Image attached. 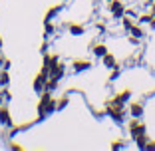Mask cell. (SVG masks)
I'll use <instances>...</instances> for the list:
<instances>
[{"mask_svg":"<svg viewBox=\"0 0 155 151\" xmlns=\"http://www.w3.org/2000/svg\"><path fill=\"white\" fill-rule=\"evenodd\" d=\"M54 110H56V100L52 97L50 90H44V94L40 97V103H38V115H40V119L46 117L48 113H52Z\"/></svg>","mask_w":155,"mask_h":151,"instance_id":"1","label":"cell"},{"mask_svg":"<svg viewBox=\"0 0 155 151\" xmlns=\"http://www.w3.org/2000/svg\"><path fill=\"white\" fill-rule=\"evenodd\" d=\"M107 115H110L114 121H117V123H121L123 121V117H125V110H123V103H117V101H114L111 100L110 101V105H107Z\"/></svg>","mask_w":155,"mask_h":151,"instance_id":"2","label":"cell"},{"mask_svg":"<svg viewBox=\"0 0 155 151\" xmlns=\"http://www.w3.org/2000/svg\"><path fill=\"white\" fill-rule=\"evenodd\" d=\"M127 129H129V135L135 139V137H139V135L145 133V123H143L139 117H133L131 121L127 123Z\"/></svg>","mask_w":155,"mask_h":151,"instance_id":"3","label":"cell"},{"mask_svg":"<svg viewBox=\"0 0 155 151\" xmlns=\"http://www.w3.org/2000/svg\"><path fill=\"white\" fill-rule=\"evenodd\" d=\"M110 14L114 18H123L125 16V6L121 4V0H110Z\"/></svg>","mask_w":155,"mask_h":151,"instance_id":"4","label":"cell"},{"mask_svg":"<svg viewBox=\"0 0 155 151\" xmlns=\"http://www.w3.org/2000/svg\"><path fill=\"white\" fill-rule=\"evenodd\" d=\"M0 123L6 125V127H10V125H12V119H10L8 107H0Z\"/></svg>","mask_w":155,"mask_h":151,"instance_id":"5","label":"cell"},{"mask_svg":"<svg viewBox=\"0 0 155 151\" xmlns=\"http://www.w3.org/2000/svg\"><path fill=\"white\" fill-rule=\"evenodd\" d=\"M91 52H94V56H97V58H104V56L107 54V46H105V44H91Z\"/></svg>","mask_w":155,"mask_h":151,"instance_id":"6","label":"cell"},{"mask_svg":"<svg viewBox=\"0 0 155 151\" xmlns=\"http://www.w3.org/2000/svg\"><path fill=\"white\" fill-rule=\"evenodd\" d=\"M64 72H66L64 64H58V66H56V68L50 72V78H54V80H62V78H64Z\"/></svg>","mask_w":155,"mask_h":151,"instance_id":"7","label":"cell"},{"mask_svg":"<svg viewBox=\"0 0 155 151\" xmlns=\"http://www.w3.org/2000/svg\"><path fill=\"white\" fill-rule=\"evenodd\" d=\"M129 113L133 117H141L143 115V103H131L129 105Z\"/></svg>","mask_w":155,"mask_h":151,"instance_id":"8","label":"cell"},{"mask_svg":"<svg viewBox=\"0 0 155 151\" xmlns=\"http://www.w3.org/2000/svg\"><path fill=\"white\" fill-rule=\"evenodd\" d=\"M91 66V62H87V60H76L74 62V70L76 72H84V70H87Z\"/></svg>","mask_w":155,"mask_h":151,"instance_id":"9","label":"cell"},{"mask_svg":"<svg viewBox=\"0 0 155 151\" xmlns=\"http://www.w3.org/2000/svg\"><path fill=\"white\" fill-rule=\"evenodd\" d=\"M129 97H131V92H129V90H123V92H119L117 96L114 97V101H117V103H125Z\"/></svg>","mask_w":155,"mask_h":151,"instance_id":"10","label":"cell"},{"mask_svg":"<svg viewBox=\"0 0 155 151\" xmlns=\"http://www.w3.org/2000/svg\"><path fill=\"white\" fill-rule=\"evenodd\" d=\"M101 60H104V66H105V68H117V64H115V58H114L111 54H105Z\"/></svg>","mask_w":155,"mask_h":151,"instance_id":"11","label":"cell"},{"mask_svg":"<svg viewBox=\"0 0 155 151\" xmlns=\"http://www.w3.org/2000/svg\"><path fill=\"white\" fill-rule=\"evenodd\" d=\"M129 32H131L133 38H143V34H145V32H143V28H141V26H137V24H133V26L129 28Z\"/></svg>","mask_w":155,"mask_h":151,"instance_id":"12","label":"cell"},{"mask_svg":"<svg viewBox=\"0 0 155 151\" xmlns=\"http://www.w3.org/2000/svg\"><path fill=\"white\" fill-rule=\"evenodd\" d=\"M70 34H74V36H82L84 34V26L82 24H70Z\"/></svg>","mask_w":155,"mask_h":151,"instance_id":"13","label":"cell"},{"mask_svg":"<svg viewBox=\"0 0 155 151\" xmlns=\"http://www.w3.org/2000/svg\"><path fill=\"white\" fill-rule=\"evenodd\" d=\"M10 84V74L6 72V70H2V72H0V86L4 87V86H8Z\"/></svg>","mask_w":155,"mask_h":151,"instance_id":"14","label":"cell"},{"mask_svg":"<svg viewBox=\"0 0 155 151\" xmlns=\"http://www.w3.org/2000/svg\"><path fill=\"white\" fill-rule=\"evenodd\" d=\"M135 145L139 147V149H145V145H147V137H145V133H143V135H139V137H135Z\"/></svg>","mask_w":155,"mask_h":151,"instance_id":"15","label":"cell"},{"mask_svg":"<svg viewBox=\"0 0 155 151\" xmlns=\"http://www.w3.org/2000/svg\"><path fill=\"white\" fill-rule=\"evenodd\" d=\"M60 10H62V6H54V8H50V10H48V14H46V20H52V18H54V16H56V12H60Z\"/></svg>","mask_w":155,"mask_h":151,"instance_id":"16","label":"cell"},{"mask_svg":"<svg viewBox=\"0 0 155 151\" xmlns=\"http://www.w3.org/2000/svg\"><path fill=\"white\" fill-rule=\"evenodd\" d=\"M131 26H133V20H131V16H127V14H125V16H123V28H125V30H129Z\"/></svg>","mask_w":155,"mask_h":151,"instance_id":"17","label":"cell"},{"mask_svg":"<svg viewBox=\"0 0 155 151\" xmlns=\"http://www.w3.org/2000/svg\"><path fill=\"white\" fill-rule=\"evenodd\" d=\"M66 105H68V97H64V100H58V101H56V110H64Z\"/></svg>","mask_w":155,"mask_h":151,"instance_id":"18","label":"cell"},{"mask_svg":"<svg viewBox=\"0 0 155 151\" xmlns=\"http://www.w3.org/2000/svg\"><path fill=\"white\" fill-rule=\"evenodd\" d=\"M54 34V24H50V20H46V36Z\"/></svg>","mask_w":155,"mask_h":151,"instance_id":"19","label":"cell"},{"mask_svg":"<svg viewBox=\"0 0 155 151\" xmlns=\"http://www.w3.org/2000/svg\"><path fill=\"white\" fill-rule=\"evenodd\" d=\"M151 18H153V14H139V22H151Z\"/></svg>","mask_w":155,"mask_h":151,"instance_id":"20","label":"cell"},{"mask_svg":"<svg viewBox=\"0 0 155 151\" xmlns=\"http://www.w3.org/2000/svg\"><path fill=\"white\" fill-rule=\"evenodd\" d=\"M0 96L4 97V100H10V97H12V96H10V92H8V90H6V86H4V90L0 92Z\"/></svg>","mask_w":155,"mask_h":151,"instance_id":"21","label":"cell"},{"mask_svg":"<svg viewBox=\"0 0 155 151\" xmlns=\"http://www.w3.org/2000/svg\"><path fill=\"white\" fill-rule=\"evenodd\" d=\"M111 147H114V149H121V147H125V143L117 141V143H111Z\"/></svg>","mask_w":155,"mask_h":151,"instance_id":"22","label":"cell"},{"mask_svg":"<svg viewBox=\"0 0 155 151\" xmlns=\"http://www.w3.org/2000/svg\"><path fill=\"white\" fill-rule=\"evenodd\" d=\"M46 52H48V42H44V44H42V54H46Z\"/></svg>","mask_w":155,"mask_h":151,"instance_id":"23","label":"cell"},{"mask_svg":"<svg viewBox=\"0 0 155 151\" xmlns=\"http://www.w3.org/2000/svg\"><path fill=\"white\" fill-rule=\"evenodd\" d=\"M145 149H155V141H151V143H147V145H145Z\"/></svg>","mask_w":155,"mask_h":151,"instance_id":"24","label":"cell"},{"mask_svg":"<svg viewBox=\"0 0 155 151\" xmlns=\"http://www.w3.org/2000/svg\"><path fill=\"white\" fill-rule=\"evenodd\" d=\"M149 24H151V28H155V16L151 18V22H149Z\"/></svg>","mask_w":155,"mask_h":151,"instance_id":"25","label":"cell"},{"mask_svg":"<svg viewBox=\"0 0 155 151\" xmlns=\"http://www.w3.org/2000/svg\"><path fill=\"white\" fill-rule=\"evenodd\" d=\"M151 14H153V16H155V4L151 6Z\"/></svg>","mask_w":155,"mask_h":151,"instance_id":"26","label":"cell"},{"mask_svg":"<svg viewBox=\"0 0 155 151\" xmlns=\"http://www.w3.org/2000/svg\"><path fill=\"white\" fill-rule=\"evenodd\" d=\"M2 64H4V58H2V56H0V66H2Z\"/></svg>","mask_w":155,"mask_h":151,"instance_id":"27","label":"cell"},{"mask_svg":"<svg viewBox=\"0 0 155 151\" xmlns=\"http://www.w3.org/2000/svg\"><path fill=\"white\" fill-rule=\"evenodd\" d=\"M0 48H2V36H0Z\"/></svg>","mask_w":155,"mask_h":151,"instance_id":"28","label":"cell"},{"mask_svg":"<svg viewBox=\"0 0 155 151\" xmlns=\"http://www.w3.org/2000/svg\"><path fill=\"white\" fill-rule=\"evenodd\" d=\"M0 103H2V96H0Z\"/></svg>","mask_w":155,"mask_h":151,"instance_id":"29","label":"cell"}]
</instances>
